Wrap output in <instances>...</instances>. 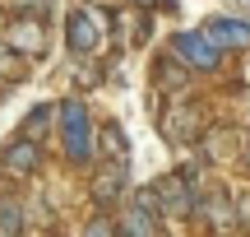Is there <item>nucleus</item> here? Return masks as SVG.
Wrapping results in <instances>:
<instances>
[{
    "label": "nucleus",
    "instance_id": "obj_1",
    "mask_svg": "<svg viewBox=\"0 0 250 237\" xmlns=\"http://www.w3.org/2000/svg\"><path fill=\"white\" fill-rule=\"evenodd\" d=\"M61 140H65V158L70 163H88L93 149H98V130L88 121V107L83 102H61Z\"/></svg>",
    "mask_w": 250,
    "mask_h": 237
},
{
    "label": "nucleus",
    "instance_id": "obj_2",
    "mask_svg": "<svg viewBox=\"0 0 250 237\" xmlns=\"http://www.w3.org/2000/svg\"><path fill=\"white\" fill-rule=\"evenodd\" d=\"M102 37H107V28H102L98 9H70V19H65V42H70L74 56H93L102 47Z\"/></svg>",
    "mask_w": 250,
    "mask_h": 237
},
{
    "label": "nucleus",
    "instance_id": "obj_3",
    "mask_svg": "<svg viewBox=\"0 0 250 237\" xmlns=\"http://www.w3.org/2000/svg\"><path fill=\"white\" fill-rule=\"evenodd\" d=\"M171 47H176V56L190 65V70H218V47L208 42L204 33H176Z\"/></svg>",
    "mask_w": 250,
    "mask_h": 237
},
{
    "label": "nucleus",
    "instance_id": "obj_4",
    "mask_svg": "<svg viewBox=\"0 0 250 237\" xmlns=\"http://www.w3.org/2000/svg\"><path fill=\"white\" fill-rule=\"evenodd\" d=\"M37 163H42V149H37L28 135H14L5 149H0V167H5V172H14V177H33Z\"/></svg>",
    "mask_w": 250,
    "mask_h": 237
},
{
    "label": "nucleus",
    "instance_id": "obj_5",
    "mask_svg": "<svg viewBox=\"0 0 250 237\" xmlns=\"http://www.w3.org/2000/svg\"><path fill=\"white\" fill-rule=\"evenodd\" d=\"M204 37L223 51V47H232V51H246L250 47V24L246 19H227V14H218V19H208L204 24Z\"/></svg>",
    "mask_w": 250,
    "mask_h": 237
},
{
    "label": "nucleus",
    "instance_id": "obj_6",
    "mask_svg": "<svg viewBox=\"0 0 250 237\" xmlns=\"http://www.w3.org/2000/svg\"><path fill=\"white\" fill-rule=\"evenodd\" d=\"M125 182H130V172H125V163H102L98 177H93V200L98 205H111L125 195Z\"/></svg>",
    "mask_w": 250,
    "mask_h": 237
},
{
    "label": "nucleus",
    "instance_id": "obj_7",
    "mask_svg": "<svg viewBox=\"0 0 250 237\" xmlns=\"http://www.w3.org/2000/svg\"><path fill=\"white\" fill-rule=\"evenodd\" d=\"M153 191H158V200H162V214H171V219L190 214V182H186L181 172H176V177H162Z\"/></svg>",
    "mask_w": 250,
    "mask_h": 237
},
{
    "label": "nucleus",
    "instance_id": "obj_8",
    "mask_svg": "<svg viewBox=\"0 0 250 237\" xmlns=\"http://www.w3.org/2000/svg\"><path fill=\"white\" fill-rule=\"evenodd\" d=\"M5 42H9V51H28V56H37L46 47V37H42V19H14L9 24V33H5Z\"/></svg>",
    "mask_w": 250,
    "mask_h": 237
},
{
    "label": "nucleus",
    "instance_id": "obj_9",
    "mask_svg": "<svg viewBox=\"0 0 250 237\" xmlns=\"http://www.w3.org/2000/svg\"><path fill=\"white\" fill-rule=\"evenodd\" d=\"M98 144H102V154H107V163H125V158H130V135H125L116 121H107V126L98 130Z\"/></svg>",
    "mask_w": 250,
    "mask_h": 237
},
{
    "label": "nucleus",
    "instance_id": "obj_10",
    "mask_svg": "<svg viewBox=\"0 0 250 237\" xmlns=\"http://www.w3.org/2000/svg\"><path fill=\"white\" fill-rule=\"evenodd\" d=\"M158 214H148V210H139V205H130L125 210V219H121V233L125 237H158Z\"/></svg>",
    "mask_w": 250,
    "mask_h": 237
},
{
    "label": "nucleus",
    "instance_id": "obj_11",
    "mask_svg": "<svg viewBox=\"0 0 250 237\" xmlns=\"http://www.w3.org/2000/svg\"><path fill=\"white\" fill-rule=\"evenodd\" d=\"M23 233V205L0 200V237H19Z\"/></svg>",
    "mask_w": 250,
    "mask_h": 237
},
{
    "label": "nucleus",
    "instance_id": "obj_12",
    "mask_svg": "<svg viewBox=\"0 0 250 237\" xmlns=\"http://www.w3.org/2000/svg\"><path fill=\"white\" fill-rule=\"evenodd\" d=\"M199 214H204V219L213 223V228H227V223H232V205H227L223 195H213V200H204V205H199Z\"/></svg>",
    "mask_w": 250,
    "mask_h": 237
},
{
    "label": "nucleus",
    "instance_id": "obj_13",
    "mask_svg": "<svg viewBox=\"0 0 250 237\" xmlns=\"http://www.w3.org/2000/svg\"><path fill=\"white\" fill-rule=\"evenodd\" d=\"M190 121H195V107H176L167 117V135L176 140V144H181V140H190Z\"/></svg>",
    "mask_w": 250,
    "mask_h": 237
},
{
    "label": "nucleus",
    "instance_id": "obj_14",
    "mask_svg": "<svg viewBox=\"0 0 250 237\" xmlns=\"http://www.w3.org/2000/svg\"><path fill=\"white\" fill-rule=\"evenodd\" d=\"M116 28H121V37H130V42H139V37H144V19L134 14V9H130V14L121 9V14H116Z\"/></svg>",
    "mask_w": 250,
    "mask_h": 237
},
{
    "label": "nucleus",
    "instance_id": "obj_15",
    "mask_svg": "<svg viewBox=\"0 0 250 237\" xmlns=\"http://www.w3.org/2000/svg\"><path fill=\"white\" fill-rule=\"evenodd\" d=\"M46 126H51V107H46V102L23 117V135H37V130H46Z\"/></svg>",
    "mask_w": 250,
    "mask_h": 237
},
{
    "label": "nucleus",
    "instance_id": "obj_16",
    "mask_svg": "<svg viewBox=\"0 0 250 237\" xmlns=\"http://www.w3.org/2000/svg\"><path fill=\"white\" fill-rule=\"evenodd\" d=\"M134 205H139V210H148V214H158V219H162V200H158V191H153V186H144V191H134Z\"/></svg>",
    "mask_w": 250,
    "mask_h": 237
},
{
    "label": "nucleus",
    "instance_id": "obj_17",
    "mask_svg": "<svg viewBox=\"0 0 250 237\" xmlns=\"http://www.w3.org/2000/svg\"><path fill=\"white\" fill-rule=\"evenodd\" d=\"M83 237H116V228H111L107 219H93L88 228H83Z\"/></svg>",
    "mask_w": 250,
    "mask_h": 237
},
{
    "label": "nucleus",
    "instance_id": "obj_18",
    "mask_svg": "<svg viewBox=\"0 0 250 237\" xmlns=\"http://www.w3.org/2000/svg\"><path fill=\"white\" fill-rule=\"evenodd\" d=\"M158 70H167V74H162V79H167V84H181V79H186L176 61H158Z\"/></svg>",
    "mask_w": 250,
    "mask_h": 237
},
{
    "label": "nucleus",
    "instance_id": "obj_19",
    "mask_svg": "<svg viewBox=\"0 0 250 237\" xmlns=\"http://www.w3.org/2000/svg\"><path fill=\"white\" fill-rule=\"evenodd\" d=\"M14 5H19V9H28V19H37L46 5H51V0H14Z\"/></svg>",
    "mask_w": 250,
    "mask_h": 237
},
{
    "label": "nucleus",
    "instance_id": "obj_20",
    "mask_svg": "<svg viewBox=\"0 0 250 237\" xmlns=\"http://www.w3.org/2000/svg\"><path fill=\"white\" fill-rule=\"evenodd\" d=\"M134 5H144V9H176V0H134Z\"/></svg>",
    "mask_w": 250,
    "mask_h": 237
},
{
    "label": "nucleus",
    "instance_id": "obj_21",
    "mask_svg": "<svg viewBox=\"0 0 250 237\" xmlns=\"http://www.w3.org/2000/svg\"><path fill=\"white\" fill-rule=\"evenodd\" d=\"M241 210H246V223H250V200H246V205H241Z\"/></svg>",
    "mask_w": 250,
    "mask_h": 237
},
{
    "label": "nucleus",
    "instance_id": "obj_22",
    "mask_svg": "<svg viewBox=\"0 0 250 237\" xmlns=\"http://www.w3.org/2000/svg\"><path fill=\"white\" fill-rule=\"evenodd\" d=\"M236 5H241V9H250V0H236Z\"/></svg>",
    "mask_w": 250,
    "mask_h": 237
}]
</instances>
